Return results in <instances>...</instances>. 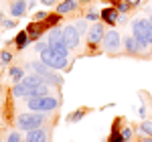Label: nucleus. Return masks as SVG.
<instances>
[{
    "instance_id": "39448f33",
    "label": "nucleus",
    "mask_w": 152,
    "mask_h": 142,
    "mask_svg": "<svg viewBox=\"0 0 152 142\" xmlns=\"http://www.w3.org/2000/svg\"><path fill=\"white\" fill-rule=\"evenodd\" d=\"M79 31H77V26L75 24H67L65 29H63V41H65V45L71 49V51H75V49L79 47Z\"/></svg>"
},
{
    "instance_id": "20e7f679",
    "label": "nucleus",
    "mask_w": 152,
    "mask_h": 142,
    "mask_svg": "<svg viewBox=\"0 0 152 142\" xmlns=\"http://www.w3.org/2000/svg\"><path fill=\"white\" fill-rule=\"evenodd\" d=\"M41 61H43L47 67H51V69H65V67H67V57L57 55L51 47L41 51Z\"/></svg>"
},
{
    "instance_id": "a19ab883",
    "label": "nucleus",
    "mask_w": 152,
    "mask_h": 142,
    "mask_svg": "<svg viewBox=\"0 0 152 142\" xmlns=\"http://www.w3.org/2000/svg\"><path fill=\"white\" fill-rule=\"evenodd\" d=\"M0 12H2V10H0Z\"/></svg>"
},
{
    "instance_id": "f8f14e48",
    "label": "nucleus",
    "mask_w": 152,
    "mask_h": 142,
    "mask_svg": "<svg viewBox=\"0 0 152 142\" xmlns=\"http://www.w3.org/2000/svg\"><path fill=\"white\" fill-rule=\"evenodd\" d=\"M102 18H104L107 24H116L118 23V8H104L102 10Z\"/></svg>"
},
{
    "instance_id": "9d476101",
    "label": "nucleus",
    "mask_w": 152,
    "mask_h": 142,
    "mask_svg": "<svg viewBox=\"0 0 152 142\" xmlns=\"http://www.w3.org/2000/svg\"><path fill=\"white\" fill-rule=\"evenodd\" d=\"M23 83L28 87V89H35V87L41 85V83H45V79H43L41 75H37V73H28V75H24Z\"/></svg>"
},
{
    "instance_id": "e433bc0d",
    "label": "nucleus",
    "mask_w": 152,
    "mask_h": 142,
    "mask_svg": "<svg viewBox=\"0 0 152 142\" xmlns=\"http://www.w3.org/2000/svg\"><path fill=\"white\" fill-rule=\"evenodd\" d=\"M81 2H91V0H81Z\"/></svg>"
},
{
    "instance_id": "4be33fe9",
    "label": "nucleus",
    "mask_w": 152,
    "mask_h": 142,
    "mask_svg": "<svg viewBox=\"0 0 152 142\" xmlns=\"http://www.w3.org/2000/svg\"><path fill=\"white\" fill-rule=\"evenodd\" d=\"M12 53L10 51H0V65H10Z\"/></svg>"
},
{
    "instance_id": "423d86ee",
    "label": "nucleus",
    "mask_w": 152,
    "mask_h": 142,
    "mask_svg": "<svg viewBox=\"0 0 152 142\" xmlns=\"http://www.w3.org/2000/svg\"><path fill=\"white\" fill-rule=\"evenodd\" d=\"M104 35H105V29L102 23H95L91 29H89V33H87V43L95 47V45H99L102 41H104Z\"/></svg>"
},
{
    "instance_id": "412c9836",
    "label": "nucleus",
    "mask_w": 152,
    "mask_h": 142,
    "mask_svg": "<svg viewBox=\"0 0 152 142\" xmlns=\"http://www.w3.org/2000/svg\"><path fill=\"white\" fill-rule=\"evenodd\" d=\"M140 132L144 136H152V120H144L140 124Z\"/></svg>"
},
{
    "instance_id": "ddd939ff",
    "label": "nucleus",
    "mask_w": 152,
    "mask_h": 142,
    "mask_svg": "<svg viewBox=\"0 0 152 142\" xmlns=\"http://www.w3.org/2000/svg\"><path fill=\"white\" fill-rule=\"evenodd\" d=\"M47 41H49V45H53V43H61V41H63V29H59V26H53V29L49 31Z\"/></svg>"
},
{
    "instance_id": "a211bd4d",
    "label": "nucleus",
    "mask_w": 152,
    "mask_h": 142,
    "mask_svg": "<svg viewBox=\"0 0 152 142\" xmlns=\"http://www.w3.org/2000/svg\"><path fill=\"white\" fill-rule=\"evenodd\" d=\"M12 95H14V97H26V95H28V87H26L23 81L14 83V87H12Z\"/></svg>"
},
{
    "instance_id": "58836bf2",
    "label": "nucleus",
    "mask_w": 152,
    "mask_h": 142,
    "mask_svg": "<svg viewBox=\"0 0 152 142\" xmlns=\"http://www.w3.org/2000/svg\"><path fill=\"white\" fill-rule=\"evenodd\" d=\"M150 14H152V6H150Z\"/></svg>"
},
{
    "instance_id": "f257e3e1",
    "label": "nucleus",
    "mask_w": 152,
    "mask_h": 142,
    "mask_svg": "<svg viewBox=\"0 0 152 142\" xmlns=\"http://www.w3.org/2000/svg\"><path fill=\"white\" fill-rule=\"evenodd\" d=\"M132 35L138 39L142 51L146 47H152V24L148 23V18H136L132 23Z\"/></svg>"
},
{
    "instance_id": "4c0bfd02",
    "label": "nucleus",
    "mask_w": 152,
    "mask_h": 142,
    "mask_svg": "<svg viewBox=\"0 0 152 142\" xmlns=\"http://www.w3.org/2000/svg\"><path fill=\"white\" fill-rule=\"evenodd\" d=\"M112 2H116V4H118V2H120V0H112Z\"/></svg>"
},
{
    "instance_id": "ea45409f",
    "label": "nucleus",
    "mask_w": 152,
    "mask_h": 142,
    "mask_svg": "<svg viewBox=\"0 0 152 142\" xmlns=\"http://www.w3.org/2000/svg\"><path fill=\"white\" fill-rule=\"evenodd\" d=\"M0 142H6V140H0Z\"/></svg>"
},
{
    "instance_id": "bb28decb",
    "label": "nucleus",
    "mask_w": 152,
    "mask_h": 142,
    "mask_svg": "<svg viewBox=\"0 0 152 142\" xmlns=\"http://www.w3.org/2000/svg\"><path fill=\"white\" fill-rule=\"evenodd\" d=\"M59 16H61V14H55V16L51 14V16H47V26H51V29H53V26L59 23Z\"/></svg>"
},
{
    "instance_id": "f3484780",
    "label": "nucleus",
    "mask_w": 152,
    "mask_h": 142,
    "mask_svg": "<svg viewBox=\"0 0 152 142\" xmlns=\"http://www.w3.org/2000/svg\"><path fill=\"white\" fill-rule=\"evenodd\" d=\"M28 33L26 31H23V33H18L16 35V39H14V45H16V49L20 51V49H26V45H28Z\"/></svg>"
},
{
    "instance_id": "4468645a",
    "label": "nucleus",
    "mask_w": 152,
    "mask_h": 142,
    "mask_svg": "<svg viewBox=\"0 0 152 142\" xmlns=\"http://www.w3.org/2000/svg\"><path fill=\"white\" fill-rule=\"evenodd\" d=\"M8 75H10V79L14 83H20L24 79V67H16V65H12L10 71H8Z\"/></svg>"
},
{
    "instance_id": "393cba45",
    "label": "nucleus",
    "mask_w": 152,
    "mask_h": 142,
    "mask_svg": "<svg viewBox=\"0 0 152 142\" xmlns=\"http://www.w3.org/2000/svg\"><path fill=\"white\" fill-rule=\"evenodd\" d=\"M85 114H87V110H85V108H81V110H77V112H75V114H71L69 118V122H77V120H81L83 116H85Z\"/></svg>"
},
{
    "instance_id": "5701e85b",
    "label": "nucleus",
    "mask_w": 152,
    "mask_h": 142,
    "mask_svg": "<svg viewBox=\"0 0 152 142\" xmlns=\"http://www.w3.org/2000/svg\"><path fill=\"white\" fill-rule=\"evenodd\" d=\"M75 26H77V31H79V35L89 33V31H87V18H79V20L75 23Z\"/></svg>"
},
{
    "instance_id": "2eb2a0df",
    "label": "nucleus",
    "mask_w": 152,
    "mask_h": 142,
    "mask_svg": "<svg viewBox=\"0 0 152 142\" xmlns=\"http://www.w3.org/2000/svg\"><path fill=\"white\" fill-rule=\"evenodd\" d=\"M77 8V2L75 0H65V2H61L57 6V12L59 14H67V12H73Z\"/></svg>"
},
{
    "instance_id": "dca6fc26",
    "label": "nucleus",
    "mask_w": 152,
    "mask_h": 142,
    "mask_svg": "<svg viewBox=\"0 0 152 142\" xmlns=\"http://www.w3.org/2000/svg\"><path fill=\"white\" fill-rule=\"evenodd\" d=\"M49 47L53 49L57 55H61V57H69V51H71V49L65 45V41H61V43H53V45H49Z\"/></svg>"
},
{
    "instance_id": "c756f323",
    "label": "nucleus",
    "mask_w": 152,
    "mask_h": 142,
    "mask_svg": "<svg viewBox=\"0 0 152 142\" xmlns=\"http://www.w3.org/2000/svg\"><path fill=\"white\" fill-rule=\"evenodd\" d=\"M47 16H49L47 12H37V14H35V23H41V20H45Z\"/></svg>"
},
{
    "instance_id": "7ed1b4c3",
    "label": "nucleus",
    "mask_w": 152,
    "mask_h": 142,
    "mask_svg": "<svg viewBox=\"0 0 152 142\" xmlns=\"http://www.w3.org/2000/svg\"><path fill=\"white\" fill-rule=\"evenodd\" d=\"M122 37L118 33L116 29H112V31H105L104 35V41H102V49H104V53L107 55H118L120 51H122Z\"/></svg>"
},
{
    "instance_id": "6e6552de",
    "label": "nucleus",
    "mask_w": 152,
    "mask_h": 142,
    "mask_svg": "<svg viewBox=\"0 0 152 142\" xmlns=\"http://www.w3.org/2000/svg\"><path fill=\"white\" fill-rule=\"evenodd\" d=\"M124 49H126V53H128V55H138V53H142L140 43H138V39H136L134 35L124 39Z\"/></svg>"
},
{
    "instance_id": "7c9ffc66",
    "label": "nucleus",
    "mask_w": 152,
    "mask_h": 142,
    "mask_svg": "<svg viewBox=\"0 0 152 142\" xmlns=\"http://www.w3.org/2000/svg\"><path fill=\"white\" fill-rule=\"evenodd\" d=\"M2 26H4V29H14L16 24H14V20H8V18H4V23H2Z\"/></svg>"
},
{
    "instance_id": "1a4fd4ad",
    "label": "nucleus",
    "mask_w": 152,
    "mask_h": 142,
    "mask_svg": "<svg viewBox=\"0 0 152 142\" xmlns=\"http://www.w3.org/2000/svg\"><path fill=\"white\" fill-rule=\"evenodd\" d=\"M59 108V100L53 95H43L41 97V112H53Z\"/></svg>"
},
{
    "instance_id": "cd10ccee",
    "label": "nucleus",
    "mask_w": 152,
    "mask_h": 142,
    "mask_svg": "<svg viewBox=\"0 0 152 142\" xmlns=\"http://www.w3.org/2000/svg\"><path fill=\"white\" fill-rule=\"evenodd\" d=\"M47 47H49V41H37V45H35V49L39 53H41L43 49H47Z\"/></svg>"
},
{
    "instance_id": "f03ea898",
    "label": "nucleus",
    "mask_w": 152,
    "mask_h": 142,
    "mask_svg": "<svg viewBox=\"0 0 152 142\" xmlns=\"http://www.w3.org/2000/svg\"><path fill=\"white\" fill-rule=\"evenodd\" d=\"M45 112H23V114H18V118H16V128L18 130H35L39 126H43L45 124Z\"/></svg>"
},
{
    "instance_id": "c85d7f7f",
    "label": "nucleus",
    "mask_w": 152,
    "mask_h": 142,
    "mask_svg": "<svg viewBox=\"0 0 152 142\" xmlns=\"http://www.w3.org/2000/svg\"><path fill=\"white\" fill-rule=\"evenodd\" d=\"M122 136H124V142H130L132 140V130H130V128H124V130H122Z\"/></svg>"
},
{
    "instance_id": "aec40b11",
    "label": "nucleus",
    "mask_w": 152,
    "mask_h": 142,
    "mask_svg": "<svg viewBox=\"0 0 152 142\" xmlns=\"http://www.w3.org/2000/svg\"><path fill=\"white\" fill-rule=\"evenodd\" d=\"M6 142H23V138H20V130L16 128V130H10L8 134H6V138H4Z\"/></svg>"
},
{
    "instance_id": "72a5a7b5",
    "label": "nucleus",
    "mask_w": 152,
    "mask_h": 142,
    "mask_svg": "<svg viewBox=\"0 0 152 142\" xmlns=\"http://www.w3.org/2000/svg\"><path fill=\"white\" fill-rule=\"evenodd\" d=\"M140 142H152V136H144V138H142Z\"/></svg>"
},
{
    "instance_id": "2f4dec72",
    "label": "nucleus",
    "mask_w": 152,
    "mask_h": 142,
    "mask_svg": "<svg viewBox=\"0 0 152 142\" xmlns=\"http://www.w3.org/2000/svg\"><path fill=\"white\" fill-rule=\"evenodd\" d=\"M85 18H89V20H95V18H97V12H89Z\"/></svg>"
},
{
    "instance_id": "c9c22d12",
    "label": "nucleus",
    "mask_w": 152,
    "mask_h": 142,
    "mask_svg": "<svg viewBox=\"0 0 152 142\" xmlns=\"http://www.w3.org/2000/svg\"><path fill=\"white\" fill-rule=\"evenodd\" d=\"M148 23H150V24H152V14H150V16H148Z\"/></svg>"
},
{
    "instance_id": "a878e982",
    "label": "nucleus",
    "mask_w": 152,
    "mask_h": 142,
    "mask_svg": "<svg viewBox=\"0 0 152 142\" xmlns=\"http://www.w3.org/2000/svg\"><path fill=\"white\" fill-rule=\"evenodd\" d=\"M130 6H132V4H130L128 0H126V2H118V12H120V14H126Z\"/></svg>"
},
{
    "instance_id": "f704fd0d",
    "label": "nucleus",
    "mask_w": 152,
    "mask_h": 142,
    "mask_svg": "<svg viewBox=\"0 0 152 142\" xmlns=\"http://www.w3.org/2000/svg\"><path fill=\"white\" fill-rule=\"evenodd\" d=\"M130 4H138V2H140V0H128Z\"/></svg>"
},
{
    "instance_id": "b1692460",
    "label": "nucleus",
    "mask_w": 152,
    "mask_h": 142,
    "mask_svg": "<svg viewBox=\"0 0 152 142\" xmlns=\"http://www.w3.org/2000/svg\"><path fill=\"white\" fill-rule=\"evenodd\" d=\"M110 142H124V136H122V132L118 130V126H114L112 136H110Z\"/></svg>"
},
{
    "instance_id": "6ab92c4d",
    "label": "nucleus",
    "mask_w": 152,
    "mask_h": 142,
    "mask_svg": "<svg viewBox=\"0 0 152 142\" xmlns=\"http://www.w3.org/2000/svg\"><path fill=\"white\" fill-rule=\"evenodd\" d=\"M37 26H39L37 23L28 24V31H26V33H28V39H31V41H37V39L41 37V29H37Z\"/></svg>"
},
{
    "instance_id": "473e14b6",
    "label": "nucleus",
    "mask_w": 152,
    "mask_h": 142,
    "mask_svg": "<svg viewBox=\"0 0 152 142\" xmlns=\"http://www.w3.org/2000/svg\"><path fill=\"white\" fill-rule=\"evenodd\" d=\"M41 2H43L45 6H53V4H55V0H41Z\"/></svg>"
},
{
    "instance_id": "9b49d317",
    "label": "nucleus",
    "mask_w": 152,
    "mask_h": 142,
    "mask_svg": "<svg viewBox=\"0 0 152 142\" xmlns=\"http://www.w3.org/2000/svg\"><path fill=\"white\" fill-rule=\"evenodd\" d=\"M24 12H26V2L24 0H14L10 4V14L12 16H24Z\"/></svg>"
},
{
    "instance_id": "0eeeda50",
    "label": "nucleus",
    "mask_w": 152,
    "mask_h": 142,
    "mask_svg": "<svg viewBox=\"0 0 152 142\" xmlns=\"http://www.w3.org/2000/svg\"><path fill=\"white\" fill-rule=\"evenodd\" d=\"M26 142H49V130H45L43 126H39L35 130L26 132Z\"/></svg>"
}]
</instances>
